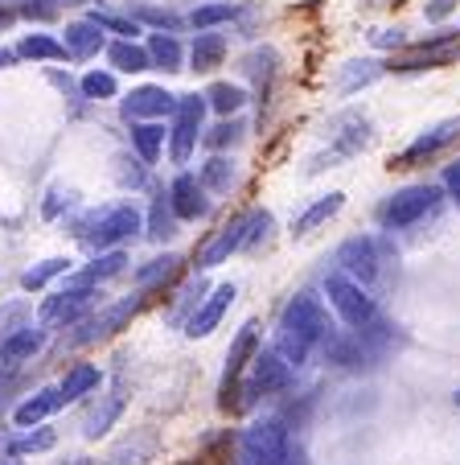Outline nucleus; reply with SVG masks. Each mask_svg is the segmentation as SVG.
<instances>
[{
    "mask_svg": "<svg viewBox=\"0 0 460 465\" xmlns=\"http://www.w3.org/2000/svg\"><path fill=\"white\" fill-rule=\"evenodd\" d=\"M66 272H74V260H70V255H50V260H42V263H34V268L21 272V289L42 292L45 284L58 281V276H66Z\"/></svg>",
    "mask_w": 460,
    "mask_h": 465,
    "instance_id": "35",
    "label": "nucleus"
},
{
    "mask_svg": "<svg viewBox=\"0 0 460 465\" xmlns=\"http://www.w3.org/2000/svg\"><path fill=\"white\" fill-rule=\"evenodd\" d=\"M99 387H103V371L95 367V362H74V367L62 375L58 391L66 404H74V400H87V395H95Z\"/></svg>",
    "mask_w": 460,
    "mask_h": 465,
    "instance_id": "28",
    "label": "nucleus"
},
{
    "mask_svg": "<svg viewBox=\"0 0 460 465\" xmlns=\"http://www.w3.org/2000/svg\"><path fill=\"white\" fill-rule=\"evenodd\" d=\"M148 58H152V71H165V74H177L185 71V45L177 42V34H152L148 37Z\"/></svg>",
    "mask_w": 460,
    "mask_h": 465,
    "instance_id": "30",
    "label": "nucleus"
},
{
    "mask_svg": "<svg viewBox=\"0 0 460 465\" xmlns=\"http://www.w3.org/2000/svg\"><path fill=\"white\" fill-rule=\"evenodd\" d=\"M120 112L128 124L136 120H173L177 112V95L165 87H157V83H144V87H132L128 95L120 99Z\"/></svg>",
    "mask_w": 460,
    "mask_h": 465,
    "instance_id": "14",
    "label": "nucleus"
},
{
    "mask_svg": "<svg viewBox=\"0 0 460 465\" xmlns=\"http://www.w3.org/2000/svg\"><path fill=\"white\" fill-rule=\"evenodd\" d=\"M132 17L140 21V25H157V29H165V34H177V29L185 25L177 13H169V9H136Z\"/></svg>",
    "mask_w": 460,
    "mask_h": 465,
    "instance_id": "44",
    "label": "nucleus"
},
{
    "mask_svg": "<svg viewBox=\"0 0 460 465\" xmlns=\"http://www.w3.org/2000/svg\"><path fill=\"white\" fill-rule=\"evenodd\" d=\"M70 206H74V190H62V185H54V190L45 193L42 214H45V219H58V214L70 211Z\"/></svg>",
    "mask_w": 460,
    "mask_h": 465,
    "instance_id": "47",
    "label": "nucleus"
},
{
    "mask_svg": "<svg viewBox=\"0 0 460 465\" xmlns=\"http://www.w3.org/2000/svg\"><path fill=\"white\" fill-rule=\"evenodd\" d=\"M58 5H91V0H58Z\"/></svg>",
    "mask_w": 460,
    "mask_h": 465,
    "instance_id": "54",
    "label": "nucleus"
},
{
    "mask_svg": "<svg viewBox=\"0 0 460 465\" xmlns=\"http://www.w3.org/2000/svg\"><path fill=\"white\" fill-rule=\"evenodd\" d=\"M452 400H456V408H460V391H456V395H452Z\"/></svg>",
    "mask_w": 460,
    "mask_h": 465,
    "instance_id": "56",
    "label": "nucleus"
},
{
    "mask_svg": "<svg viewBox=\"0 0 460 465\" xmlns=\"http://www.w3.org/2000/svg\"><path fill=\"white\" fill-rule=\"evenodd\" d=\"M58 0H21L17 5V17H29V21H54L58 17Z\"/></svg>",
    "mask_w": 460,
    "mask_h": 465,
    "instance_id": "46",
    "label": "nucleus"
},
{
    "mask_svg": "<svg viewBox=\"0 0 460 465\" xmlns=\"http://www.w3.org/2000/svg\"><path fill=\"white\" fill-rule=\"evenodd\" d=\"M50 83L62 91V95H70V99H83V91H79V79H70V74H62V71H50Z\"/></svg>",
    "mask_w": 460,
    "mask_h": 465,
    "instance_id": "50",
    "label": "nucleus"
},
{
    "mask_svg": "<svg viewBox=\"0 0 460 465\" xmlns=\"http://www.w3.org/2000/svg\"><path fill=\"white\" fill-rule=\"evenodd\" d=\"M0 379H5V367H0Z\"/></svg>",
    "mask_w": 460,
    "mask_h": 465,
    "instance_id": "57",
    "label": "nucleus"
},
{
    "mask_svg": "<svg viewBox=\"0 0 460 465\" xmlns=\"http://www.w3.org/2000/svg\"><path fill=\"white\" fill-rule=\"evenodd\" d=\"M91 17H95L99 25H103L107 34H115V37H136L140 34L136 17H120V13H91Z\"/></svg>",
    "mask_w": 460,
    "mask_h": 465,
    "instance_id": "45",
    "label": "nucleus"
},
{
    "mask_svg": "<svg viewBox=\"0 0 460 465\" xmlns=\"http://www.w3.org/2000/svg\"><path fill=\"white\" fill-rule=\"evenodd\" d=\"M13 50L21 62H66V45L54 34H25Z\"/></svg>",
    "mask_w": 460,
    "mask_h": 465,
    "instance_id": "33",
    "label": "nucleus"
},
{
    "mask_svg": "<svg viewBox=\"0 0 460 465\" xmlns=\"http://www.w3.org/2000/svg\"><path fill=\"white\" fill-rule=\"evenodd\" d=\"M95 297H99V284L87 272H66V284L37 305V325H45V330H70V325H79L95 309Z\"/></svg>",
    "mask_w": 460,
    "mask_h": 465,
    "instance_id": "4",
    "label": "nucleus"
},
{
    "mask_svg": "<svg viewBox=\"0 0 460 465\" xmlns=\"http://www.w3.org/2000/svg\"><path fill=\"white\" fill-rule=\"evenodd\" d=\"M456 9H460V0H427V5H424V17L427 21H444V17H452Z\"/></svg>",
    "mask_w": 460,
    "mask_h": 465,
    "instance_id": "49",
    "label": "nucleus"
},
{
    "mask_svg": "<svg viewBox=\"0 0 460 465\" xmlns=\"http://www.w3.org/2000/svg\"><path fill=\"white\" fill-rule=\"evenodd\" d=\"M17 50H9V45H0V71H9V66H17Z\"/></svg>",
    "mask_w": 460,
    "mask_h": 465,
    "instance_id": "52",
    "label": "nucleus"
},
{
    "mask_svg": "<svg viewBox=\"0 0 460 465\" xmlns=\"http://www.w3.org/2000/svg\"><path fill=\"white\" fill-rule=\"evenodd\" d=\"M157 457V432L152 429H132L128 437H120L112 445L103 465H144Z\"/></svg>",
    "mask_w": 460,
    "mask_h": 465,
    "instance_id": "22",
    "label": "nucleus"
},
{
    "mask_svg": "<svg viewBox=\"0 0 460 465\" xmlns=\"http://www.w3.org/2000/svg\"><path fill=\"white\" fill-rule=\"evenodd\" d=\"M62 45H66V58H70V62L99 58V50H107V29L99 25L95 17L70 21V25L62 29Z\"/></svg>",
    "mask_w": 460,
    "mask_h": 465,
    "instance_id": "19",
    "label": "nucleus"
},
{
    "mask_svg": "<svg viewBox=\"0 0 460 465\" xmlns=\"http://www.w3.org/2000/svg\"><path fill=\"white\" fill-rule=\"evenodd\" d=\"M325 136H329V149H325L321 157H313L308 173H317V169H333L338 161H349L354 153H362L366 144H370V120H366V112H341V115L329 120Z\"/></svg>",
    "mask_w": 460,
    "mask_h": 465,
    "instance_id": "6",
    "label": "nucleus"
},
{
    "mask_svg": "<svg viewBox=\"0 0 460 465\" xmlns=\"http://www.w3.org/2000/svg\"><path fill=\"white\" fill-rule=\"evenodd\" d=\"M226 50H230L226 34H218V29H198V37H193V45H190V71L214 74L226 62Z\"/></svg>",
    "mask_w": 460,
    "mask_h": 465,
    "instance_id": "23",
    "label": "nucleus"
},
{
    "mask_svg": "<svg viewBox=\"0 0 460 465\" xmlns=\"http://www.w3.org/2000/svg\"><path fill=\"white\" fill-rule=\"evenodd\" d=\"M201 292H206V284H201V281L185 284V289L177 292V305H173V313H169V322H173V325H185V322H190L193 309L201 305Z\"/></svg>",
    "mask_w": 460,
    "mask_h": 465,
    "instance_id": "43",
    "label": "nucleus"
},
{
    "mask_svg": "<svg viewBox=\"0 0 460 465\" xmlns=\"http://www.w3.org/2000/svg\"><path fill=\"white\" fill-rule=\"evenodd\" d=\"M62 404H66V400H62L58 387H37L34 395H25V400L13 408V424H17V429H34V424H45Z\"/></svg>",
    "mask_w": 460,
    "mask_h": 465,
    "instance_id": "21",
    "label": "nucleus"
},
{
    "mask_svg": "<svg viewBox=\"0 0 460 465\" xmlns=\"http://www.w3.org/2000/svg\"><path fill=\"white\" fill-rule=\"evenodd\" d=\"M235 292H239L235 284H218V289L210 292V297H201V305L193 309V317L181 325L185 338H210V334H214L218 325H222L226 309L235 305Z\"/></svg>",
    "mask_w": 460,
    "mask_h": 465,
    "instance_id": "18",
    "label": "nucleus"
},
{
    "mask_svg": "<svg viewBox=\"0 0 460 465\" xmlns=\"http://www.w3.org/2000/svg\"><path fill=\"white\" fill-rule=\"evenodd\" d=\"M235 465H292V424L263 416L235 437Z\"/></svg>",
    "mask_w": 460,
    "mask_h": 465,
    "instance_id": "3",
    "label": "nucleus"
},
{
    "mask_svg": "<svg viewBox=\"0 0 460 465\" xmlns=\"http://www.w3.org/2000/svg\"><path fill=\"white\" fill-rule=\"evenodd\" d=\"M120 416H123V395H99V404H91L87 416H83V437L87 440L107 437Z\"/></svg>",
    "mask_w": 460,
    "mask_h": 465,
    "instance_id": "29",
    "label": "nucleus"
},
{
    "mask_svg": "<svg viewBox=\"0 0 460 465\" xmlns=\"http://www.w3.org/2000/svg\"><path fill=\"white\" fill-rule=\"evenodd\" d=\"M292 383V367L284 362V354L271 346V351H259L247 367V383H239V395H235V408H247L263 395H276Z\"/></svg>",
    "mask_w": 460,
    "mask_h": 465,
    "instance_id": "8",
    "label": "nucleus"
},
{
    "mask_svg": "<svg viewBox=\"0 0 460 465\" xmlns=\"http://www.w3.org/2000/svg\"><path fill=\"white\" fill-rule=\"evenodd\" d=\"M115 182L123 185V190H144L148 182V165L136 157V153H115Z\"/></svg>",
    "mask_w": 460,
    "mask_h": 465,
    "instance_id": "40",
    "label": "nucleus"
},
{
    "mask_svg": "<svg viewBox=\"0 0 460 465\" xmlns=\"http://www.w3.org/2000/svg\"><path fill=\"white\" fill-rule=\"evenodd\" d=\"M58 465H99V461H91V457H66V461H58Z\"/></svg>",
    "mask_w": 460,
    "mask_h": 465,
    "instance_id": "53",
    "label": "nucleus"
},
{
    "mask_svg": "<svg viewBox=\"0 0 460 465\" xmlns=\"http://www.w3.org/2000/svg\"><path fill=\"white\" fill-rule=\"evenodd\" d=\"M128 141H132V153H136L144 165H157L161 153H165V141H169V128L165 120H136L128 124Z\"/></svg>",
    "mask_w": 460,
    "mask_h": 465,
    "instance_id": "24",
    "label": "nucleus"
},
{
    "mask_svg": "<svg viewBox=\"0 0 460 465\" xmlns=\"http://www.w3.org/2000/svg\"><path fill=\"white\" fill-rule=\"evenodd\" d=\"M378 268H382L378 239H370V235H354V239H346V243L338 247V272L354 276V281H357V284H366V289L374 284Z\"/></svg>",
    "mask_w": 460,
    "mask_h": 465,
    "instance_id": "15",
    "label": "nucleus"
},
{
    "mask_svg": "<svg viewBox=\"0 0 460 465\" xmlns=\"http://www.w3.org/2000/svg\"><path fill=\"white\" fill-rule=\"evenodd\" d=\"M177 214L173 206H169V193L157 190V198H152V206H148V219H144V235L152 239V243H169V239L177 235Z\"/></svg>",
    "mask_w": 460,
    "mask_h": 465,
    "instance_id": "31",
    "label": "nucleus"
},
{
    "mask_svg": "<svg viewBox=\"0 0 460 465\" xmlns=\"http://www.w3.org/2000/svg\"><path fill=\"white\" fill-rule=\"evenodd\" d=\"M239 13L243 9H239L235 0H210V5H198L185 21H190L193 29H218V25H226V21H235Z\"/></svg>",
    "mask_w": 460,
    "mask_h": 465,
    "instance_id": "36",
    "label": "nucleus"
},
{
    "mask_svg": "<svg viewBox=\"0 0 460 465\" xmlns=\"http://www.w3.org/2000/svg\"><path fill=\"white\" fill-rule=\"evenodd\" d=\"M201 95H206V104L214 107L218 115H239L247 107V91L235 87V83H210Z\"/></svg>",
    "mask_w": 460,
    "mask_h": 465,
    "instance_id": "38",
    "label": "nucleus"
},
{
    "mask_svg": "<svg viewBox=\"0 0 460 465\" xmlns=\"http://www.w3.org/2000/svg\"><path fill=\"white\" fill-rule=\"evenodd\" d=\"M181 268H185V260L181 255H173V252H165V255H157V260H148V263H140L136 268V289L140 292H157V289H169V284H177V276H181Z\"/></svg>",
    "mask_w": 460,
    "mask_h": 465,
    "instance_id": "25",
    "label": "nucleus"
},
{
    "mask_svg": "<svg viewBox=\"0 0 460 465\" xmlns=\"http://www.w3.org/2000/svg\"><path fill=\"white\" fill-rule=\"evenodd\" d=\"M107 62H112V71L120 74H144L152 71V58H148V45H140L136 37H115L107 42Z\"/></svg>",
    "mask_w": 460,
    "mask_h": 465,
    "instance_id": "27",
    "label": "nucleus"
},
{
    "mask_svg": "<svg viewBox=\"0 0 460 465\" xmlns=\"http://www.w3.org/2000/svg\"><path fill=\"white\" fill-rule=\"evenodd\" d=\"M198 182L206 185V193H230L235 190V182H239V169H235V161L230 157L214 153V157L198 169Z\"/></svg>",
    "mask_w": 460,
    "mask_h": 465,
    "instance_id": "34",
    "label": "nucleus"
},
{
    "mask_svg": "<svg viewBox=\"0 0 460 465\" xmlns=\"http://www.w3.org/2000/svg\"><path fill=\"white\" fill-rule=\"evenodd\" d=\"M255 354H259V325L247 322L243 330H239V338L230 342V351H226L222 383H218V404H222V408H235L239 383H243V375H247V367H251Z\"/></svg>",
    "mask_w": 460,
    "mask_h": 465,
    "instance_id": "12",
    "label": "nucleus"
},
{
    "mask_svg": "<svg viewBox=\"0 0 460 465\" xmlns=\"http://www.w3.org/2000/svg\"><path fill=\"white\" fill-rule=\"evenodd\" d=\"M338 334L329 322V309L317 292H296L292 301L284 305L279 313V325H276V351L284 354L288 367H304V362L313 359L317 351H325V342Z\"/></svg>",
    "mask_w": 460,
    "mask_h": 465,
    "instance_id": "1",
    "label": "nucleus"
},
{
    "mask_svg": "<svg viewBox=\"0 0 460 465\" xmlns=\"http://www.w3.org/2000/svg\"><path fill=\"white\" fill-rule=\"evenodd\" d=\"M444 190L432 182H419V185H407V190H395L387 193L378 206H374V223H378L382 231H407L416 227V223H424L427 214L440 206Z\"/></svg>",
    "mask_w": 460,
    "mask_h": 465,
    "instance_id": "5",
    "label": "nucleus"
},
{
    "mask_svg": "<svg viewBox=\"0 0 460 465\" xmlns=\"http://www.w3.org/2000/svg\"><path fill=\"white\" fill-rule=\"evenodd\" d=\"M5 408H9V395H0V412H5Z\"/></svg>",
    "mask_w": 460,
    "mask_h": 465,
    "instance_id": "55",
    "label": "nucleus"
},
{
    "mask_svg": "<svg viewBox=\"0 0 460 465\" xmlns=\"http://www.w3.org/2000/svg\"><path fill=\"white\" fill-rule=\"evenodd\" d=\"M276 71H279V54L271 50V45H259V50H251L243 58V74H247V79H255V95H259V99L271 91Z\"/></svg>",
    "mask_w": 460,
    "mask_h": 465,
    "instance_id": "32",
    "label": "nucleus"
},
{
    "mask_svg": "<svg viewBox=\"0 0 460 465\" xmlns=\"http://www.w3.org/2000/svg\"><path fill=\"white\" fill-rule=\"evenodd\" d=\"M456 141H460V120H440V124H432V128L419 132L416 141L391 161V169H416V165H424V161L440 157V153Z\"/></svg>",
    "mask_w": 460,
    "mask_h": 465,
    "instance_id": "13",
    "label": "nucleus"
},
{
    "mask_svg": "<svg viewBox=\"0 0 460 465\" xmlns=\"http://www.w3.org/2000/svg\"><path fill=\"white\" fill-rule=\"evenodd\" d=\"M169 206H173V214L181 223H198L210 214V193L206 185L198 182V173H190V169H181V173L169 182Z\"/></svg>",
    "mask_w": 460,
    "mask_h": 465,
    "instance_id": "17",
    "label": "nucleus"
},
{
    "mask_svg": "<svg viewBox=\"0 0 460 465\" xmlns=\"http://www.w3.org/2000/svg\"><path fill=\"white\" fill-rule=\"evenodd\" d=\"M243 132H247V124L239 120V115H222V120H218L210 132H201V141H206V149L226 153V149H230V144H239V141H243Z\"/></svg>",
    "mask_w": 460,
    "mask_h": 465,
    "instance_id": "39",
    "label": "nucleus"
},
{
    "mask_svg": "<svg viewBox=\"0 0 460 465\" xmlns=\"http://www.w3.org/2000/svg\"><path fill=\"white\" fill-rule=\"evenodd\" d=\"M140 309H144V292L136 289V297H123V301H115V305H103L99 313H87L79 325H70V330H79V334H70V342H74V346L103 342V338L120 334V330L140 313Z\"/></svg>",
    "mask_w": 460,
    "mask_h": 465,
    "instance_id": "10",
    "label": "nucleus"
},
{
    "mask_svg": "<svg viewBox=\"0 0 460 465\" xmlns=\"http://www.w3.org/2000/svg\"><path fill=\"white\" fill-rule=\"evenodd\" d=\"M45 325H17V330H9V334L0 338V367L9 371V367H21V362H29L34 354H42L45 346Z\"/></svg>",
    "mask_w": 460,
    "mask_h": 465,
    "instance_id": "20",
    "label": "nucleus"
},
{
    "mask_svg": "<svg viewBox=\"0 0 460 465\" xmlns=\"http://www.w3.org/2000/svg\"><path fill=\"white\" fill-rule=\"evenodd\" d=\"M387 71L382 62H374V58H362V62H349L346 66V74H341V95H354L357 87H370L378 74Z\"/></svg>",
    "mask_w": 460,
    "mask_h": 465,
    "instance_id": "41",
    "label": "nucleus"
},
{
    "mask_svg": "<svg viewBox=\"0 0 460 465\" xmlns=\"http://www.w3.org/2000/svg\"><path fill=\"white\" fill-rule=\"evenodd\" d=\"M243 235H247V211L243 214H235L230 223H222L218 231H210L206 239H201V247H198V268H218V263H226L235 252H243Z\"/></svg>",
    "mask_w": 460,
    "mask_h": 465,
    "instance_id": "16",
    "label": "nucleus"
},
{
    "mask_svg": "<svg viewBox=\"0 0 460 465\" xmlns=\"http://www.w3.org/2000/svg\"><path fill=\"white\" fill-rule=\"evenodd\" d=\"M444 190H448L452 198L460 203V161H452V165L444 169Z\"/></svg>",
    "mask_w": 460,
    "mask_h": 465,
    "instance_id": "51",
    "label": "nucleus"
},
{
    "mask_svg": "<svg viewBox=\"0 0 460 465\" xmlns=\"http://www.w3.org/2000/svg\"><path fill=\"white\" fill-rule=\"evenodd\" d=\"M136 231H144V214H140L132 203L95 206V211L74 219V239L87 243L91 252H112V247L136 239Z\"/></svg>",
    "mask_w": 460,
    "mask_h": 465,
    "instance_id": "2",
    "label": "nucleus"
},
{
    "mask_svg": "<svg viewBox=\"0 0 460 465\" xmlns=\"http://www.w3.org/2000/svg\"><path fill=\"white\" fill-rule=\"evenodd\" d=\"M79 91H83V99H91V104H103V99L120 95V79H115V71L91 66V71L79 79Z\"/></svg>",
    "mask_w": 460,
    "mask_h": 465,
    "instance_id": "37",
    "label": "nucleus"
},
{
    "mask_svg": "<svg viewBox=\"0 0 460 465\" xmlns=\"http://www.w3.org/2000/svg\"><path fill=\"white\" fill-rule=\"evenodd\" d=\"M341 206H346V193H338V190H333V193H321L317 203H308V206H304V211L292 219V235L304 239V235H313V231H321L329 219H338Z\"/></svg>",
    "mask_w": 460,
    "mask_h": 465,
    "instance_id": "26",
    "label": "nucleus"
},
{
    "mask_svg": "<svg viewBox=\"0 0 460 465\" xmlns=\"http://www.w3.org/2000/svg\"><path fill=\"white\" fill-rule=\"evenodd\" d=\"M206 95H177V112H173V124H169V161L173 165H190L193 149L201 141V124H206Z\"/></svg>",
    "mask_w": 460,
    "mask_h": 465,
    "instance_id": "7",
    "label": "nucleus"
},
{
    "mask_svg": "<svg viewBox=\"0 0 460 465\" xmlns=\"http://www.w3.org/2000/svg\"><path fill=\"white\" fill-rule=\"evenodd\" d=\"M123 268H128V255H123L120 247H112V252H95V260H91L83 272H87L95 284H103V281H112V276H120Z\"/></svg>",
    "mask_w": 460,
    "mask_h": 465,
    "instance_id": "42",
    "label": "nucleus"
},
{
    "mask_svg": "<svg viewBox=\"0 0 460 465\" xmlns=\"http://www.w3.org/2000/svg\"><path fill=\"white\" fill-rule=\"evenodd\" d=\"M370 42L378 50H399V45H407V37H403V29H374Z\"/></svg>",
    "mask_w": 460,
    "mask_h": 465,
    "instance_id": "48",
    "label": "nucleus"
},
{
    "mask_svg": "<svg viewBox=\"0 0 460 465\" xmlns=\"http://www.w3.org/2000/svg\"><path fill=\"white\" fill-rule=\"evenodd\" d=\"M460 58V34L456 29H444V34H432L427 42H416L403 58H391L387 71H436V66H448V62Z\"/></svg>",
    "mask_w": 460,
    "mask_h": 465,
    "instance_id": "11",
    "label": "nucleus"
},
{
    "mask_svg": "<svg viewBox=\"0 0 460 465\" xmlns=\"http://www.w3.org/2000/svg\"><path fill=\"white\" fill-rule=\"evenodd\" d=\"M325 297H329V305L338 309V317L349 330H366V325L378 317V305H374V297L366 292V284H357L354 276H346V272L325 276Z\"/></svg>",
    "mask_w": 460,
    "mask_h": 465,
    "instance_id": "9",
    "label": "nucleus"
}]
</instances>
